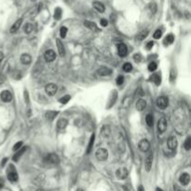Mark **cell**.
Segmentation results:
<instances>
[{"label":"cell","instance_id":"1","mask_svg":"<svg viewBox=\"0 0 191 191\" xmlns=\"http://www.w3.org/2000/svg\"><path fill=\"white\" fill-rule=\"evenodd\" d=\"M95 157L99 161H104L108 158V152L105 148H99L95 153Z\"/></svg>","mask_w":191,"mask_h":191},{"label":"cell","instance_id":"2","mask_svg":"<svg viewBox=\"0 0 191 191\" xmlns=\"http://www.w3.org/2000/svg\"><path fill=\"white\" fill-rule=\"evenodd\" d=\"M8 179L10 182H16L18 180V173H17L13 165H9L8 171Z\"/></svg>","mask_w":191,"mask_h":191},{"label":"cell","instance_id":"3","mask_svg":"<svg viewBox=\"0 0 191 191\" xmlns=\"http://www.w3.org/2000/svg\"><path fill=\"white\" fill-rule=\"evenodd\" d=\"M45 91H46V93H47L48 95H49V96H54V95L56 94V93H57L58 88L55 84L49 83L46 86Z\"/></svg>","mask_w":191,"mask_h":191},{"label":"cell","instance_id":"4","mask_svg":"<svg viewBox=\"0 0 191 191\" xmlns=\"http://www.w3.org/2000/svg\"><path fill=\"white\" fill-rule=\"evenodd\" d=\"M168 102H169V101H168L167 97L160 96V97H158V100H157V105H158V108L165 109V108H167V106H168Z\"/></svg>","mask_w":191,"mask_h":191},{"label":"cell","instance_id":"5","mask_svg":"<svg viewBox=\"0 0 191 191\" xmlns=\"http://www.w3.org/2000/svg\"><path fill=\"white\" fill-rule=\"evenodd\" d=\"M45 161L51 164H58L60 162V158L56 154H49L45 158Z\"/></svg>","mask_w":191,"mask_h":191},{"label":"cell","instance_id":"6","mask_svg":"<svg viewBox=\"0 0 191 191\" xmlns=\"http://www.w3.org/2000/svg\"><path fill=\"white\" fill-rule=\"evenodd\" d=\"M158 132H164L166 129H167V120H166L164 116H162V118H160V120H158Z\"/></svg>","mask_w":191,"mask_h":191},{"label":"cell","instance_id":"7","mask_svg":"<svg viewBox=\"0 0 191 191\" xmlns=\"http://www.w3.org/2000/svg\"><path fill=\"white\" fill-rule=\"evenodd\" d=\"M138 147H139V149L142 152H146L150 147V143L146 139H143L138 144Z\"/></svg>","mask_w":191,"mask_h":191},{"label":"cell","instance_id":"8","mask_svg":"<svg viewBox=\"0 0 191 191\" xmlns=\"http://www.w3.org/2000/svg\"><path fill=\"white\" fill-rule=\"evenodd\" d=\"M44 58H45V60L48 63L53 62L54 60H55V58H56V53H55L53 51H52V49H48V51L45 52Z\"/></svg>","mask_w":191,"mask_h":191},{"label":"cell","instance_id":"9","mask_svg":"<svg viewBox=\"0 0 191 191\" xmlns=\"http://www.w3.org/2000/svg\"><path fill=\"white\" fill-rule=\"evenodd\" d=\"M118 53L120 57H125L128 53V48L124 43H120L118 46Z\"/></svg>","mask_w":191,"mask_h":191},{"label":"cell","instance_id":"10","mask_svg":"<svg viewBox=\"0 0 191 191\" xmlns=\"http://www.w3.org/2000/svg\"><path fill=\"white\" fill-rule=\"evenodd\" d=\"M0 98L4 102H9L12 100V95L9 91H3L0 94Z\"/></svg>","mask_w":191,"mask_h":191},{"label":"cell","instance_id":"11","mask_svg":"<svg viewBox=\"0 0 191 191\" xmlns=\"http://www.w3.org/2000/svg\"><path fill=\"white\" fill-rule=\"evenodd\" d=\"M128 174H129V172H128V171H127L126 168H120L116 172V177H118V179H120V180H123V179L127 178Z\"/></svg>","mask_w":191,"mask_h":191},{"label":"cell","instance_id":"12","mask_svg":"<svg viewBox=\"0 0 191 191\" xmlns=\"http://www.w3.org/2000/svg\"><path fill=\"white\" fill-rule=\"evenodd\" d=\"M177 144H178L177 140H176V138L173 136H171L167 141L168 148H170V149H172V150H174L175 148L177 147Z\"/></svg>","mask_w":191,"mask_h":191},{"label":"cell","instance_id":"13","mask_svg":"<svg viewBox=\"0 0 191 191\" xmlns=\"http://www.w3.org/2000/svg\"><path fill=\"white\" fill-rule=\"evenodd\" d=\"M56 46H57V51L59 52L60 56L63 57V56L65 55V46L62 43V41L60 39H56Z\"/></svg>","mask_w":191,"mask_h":191},{"label":"cell","instance_id":"14","mask_svg":"<svg viewBox=\"0 0 191 191\" xmlns=\"http://www.w3.org/2000/svg\"><path fill=\"white\" fill-rule=\"evenodd\" d=\"M97 73H98L100 76H102V77H106V76L111 75V74H112V70H111V69H109L108 67L102 66V67H100V68L98 69Z\"/></svg>","mask_w":191,"mask_h":191},{"label":"cell","instance_id":"15","mask_svg":"<svg viewBox=\"0 0 191 191\" xmlns=\"http://www.w3.org/2000/svg\"><path fill=\"white\" fill-rule=\"evenodd\" d=\"M179 182L181 183L183 186H187V185H188L189 182H190V176H189L188 173H186V172L183 173V174L180 176Z\"/></svg>","mask_w":191,"mask_h":191},{"label":"cell","instance_id":"16","mask_svg":"<svg viewBox=\"0 0 191 191\" xmlns=\"http://www.w3.org/2000/svg\"><path fill=\"white\" fill-rule=\"evenodd\" d=\"M152 162H153V154L149 153L146 158V170L147 172H149L152 167Z\"/></svg>","mask_w":191,"mask_h":191},{"label":"cell","instance_id":"17","mask_svg":"<svg viewBox=\"0 0 191 191\" xmlns=\"http://www.w3.org/2000/svg\"><path fill=\"white\" fill-rule=\"evenodd\" d=\"M26 149H27V147H26V146H22L19 150H17L18 152H17V153H16L15 155H14V156H13V158H13V160H14V161H18V160H19V158H20L21 157H22L23 154L26 151Z\"/></svg>","mask_w":191,"mask_h":191},{"label":"cell","instance_id":"18","mask_svg":"<svg viewBox=\"0 0 191 191\" xmlns=\"http://www.w3.org/2000/svg\"><path fill=\"white\" fill-rule=\"evenodd\" d=\"M93 8H94L95 9H96L98 12H101V13L104 12L105 8H104V4H102L101 2H99V1H94V2L93 3Z\"/></svg>","mask_w":191,"mask_h":191},{"label":"cell","instance_id":"19","mask_svg":"<svg viewBox=\"0 0 191 191\" xmlns=\"http://www.w3.org/2000/svg\"><path fill=\"white\" fill-rule=\"evenodd\" d=\"M109 135H110V127L107 125H104L101 129V137L107 138Z\"/></svg>","mask_w":191,"mask_h":191},{"label":"cell","instance_id":"20","mask_svg":"<svg viewBox=\"0 0 191 191\" xmlns=\"http://www.w3.org/2000/svg\"><path fill=\"white\" fill-rule=\"evenodd\" d=\"M146 107V102L143 100V99H140L138 100V102H136V109L138 111H143L144 110Z\"/></svg>","mask_w":191,"mask_h":191},{"label":"cell","instance_id":"21","mask_svg":"<svg viewBox=\"0 0 191 191\" xmlns=\"http://www.w3.org/2000/svg\"><path fill=\"white\" fill-rule=\"evenodd\" d=\"M22 23H23L22 19L17 20L16 22L14 23L13 25L11 26V28H10V33H16V32L19 30V28L21 27V25H22Z\"/></svg>","mask_w":191,"mask_h":191},{"label":"cell","instance_id":"22","mask_svg":"<svg viewBox=\"0 0 191 191\" xmlns=\"http://www.w3.org/2000/svg\"><path fill=\"white\" fill-rule=\"evenodd\" d=\"M21 62H22L23 65H29V63H31V62H32L31 56L29 54H27V53L23 54L22 56H21Z\"/></svg>","mask_w":191,"mask_h":191},{"label":"cell","instance_id":"23","mask_svg":"<svg viewBox=\"0 0 191 191\" xmlns=\"http://www.w3.org/2000/svg\"><path fill=\"white\" fill-rule=\"evenodd\" d=\"M67 124H68V121H67V119H65V118H60L58 120V122H57V127H58V129L63 130V129H65V127L67 126Z\"/></svg>","mask_w":191,"mask_h":191},{"label":"cell","instance_id":"24","mask_svg":"<svg viewBox=\"0 0 191 191\" xmlns=\"http://www.w3.org/2000/svg\"><path fill=\"white\" fill-rule=\"evenodd\" d=\"M58 114H59V112H57V111H48L47 113H46V118H47V119L48 120H52V119H54L56 116H58Z\"/></svg>","mask_w":191,"mask_h":191},{"label":"cell","instance_id":"25","mask_svg":"<svg viewBox=\"0 0 191 191\" xmlns=\"http://www.w3.org/2000/svg\"><path fill=\"white\" fill-rule=\"evenodd\" d=\"M84 25L86 26L87 28H89V29L93 30V31H98L99 30L96 24H95L94 23H93V22H88V21H86V22L84 23Z\"/></svg>","mask_w":191,"mask_h":191},{"label":"cell","instance_id":"26","mask_svg":"<svg viewBox=\"0 0 191 191\" xmlns=\"http://www.w3.org/2000/svg\"><path fill=\"white\" fill-rule=\"evenodd\" d=\"M94 140H95V134L93 133V135H91V139H90L89 146H88V148H87V153L88 154H90L91 149H93V144H94Z\"/></svg>","mask_w":191,"mask_h":191},{"label":"cell","instance_id":"27","mask_svg":"<svg viewBox=\"0 0 191 191\" xmlns=\"http://www.w3.org/2000/svg\"><path fill=\"white\" fill-rule=\"evenodd\" d=\"M173 41H174V37H173L172 34H170V35H168V36L165 37L164 43L166 45H171V44L173 43Z\"/></svg>","mask_w":191,"mask_h":191},{"label":"cell","instance_id":"28","mask_svg":"<svg viewBox=\"0 0 191 191\" xmlns=\"http://www.w3.org/2000/svg\"><path fill=\"white\" fill-rule=\"evenodd\" d=\"M147 35H148V30H143L142 32H140L139 35H138L137 39L138 40H144V38L147 37Z\"/></svg>","mask_w":191,"mask_h":191},{"label":"cell","instance_id":"29","mask_svg":"<svg viewBox=\"0 0 191 191\" xmlns=\"http://www.w3.org/2000/svg\"><path fill=\"white\" fill-rule=\"evenodd\" d=\"M151 79H153L154 83L157 85V86L160 85V83H161V77H160V75H153L151 77Z\"/></svg>","mask_w":191,"mask_h":191},{"label":"cell","instance_id":"30","mask_svg":"<svg viewBox=\"0 0 191 191\" xmlns=\"http://www.w3.org/2000/svg\"><path fill=\"white\" fill-rule=\"evenodd\" d=\"M62 13H63L62 9H60V8L55 9V11H54V19L55 20H60V19H61Z\"/></svg>","mask_w":191,"mask_h":191},{"label":"cell","instance_id":"31","mask_svg":"<svg viewBox=\"0 0 191 191\" xmlns=\"http://www.w3.org/2000/svg\"><path fill=\"white\" fill-rule=\"evenodd\" d=\"M132 97H130V96H127V97H125L124 99H123V101H122V105L124 107H128L129 105H130V102H132Z\"/></svg>","mask_w":191,"mask_h":191},{"label":"cell","instance_id":"32","mask_svg":"<svg viewBox=\"0 0 191 191\" xmlns=\"http://www.w3.org/2000/svg\"><path fill=\"white\" fill-rule=\"evenodd\" d=\"M146 125L149 127H152V125H153V116H152L151 114H148L146 116Z\"/></svg>","mask_w":191,"mask_h":191},{"label":"cell","instance_id":"33","mask_svg":"<svg viewBox=\"0 0 191 191\" xmlns=\"http://www.w3.org/2000/svg\"><path fill=\"white\" fill-rule=\"evenodd\" d=\"M70 99H71V96L70 95H65L63 97H62L61 99H60V102H62V104H67L69 101H70Z\"/></svg>","mask_w":191,"mask_h":191},{"label":"cell","instance_id":"34","mask_svg":"<svg viewBox=\"0 0 191 191\" xmlns=\"http://www.w3.org/2000/svg\"><path fill=\"white\" fill-rule=\"evenodd\" d=\"M32 31H33V25H32L31 23H26L25 25H24V32H25L26 34H30Z\"/></svg>","mask_w":191,"mask_h":191},{"label":"cell","instance_id":"35","mask_svg":"<svg viewBox=\"0 0 191 191\" xmlns=\"http://www.w3.org/2000/svg\"><path fill=\"white\" fill-rule=\"evenodd\" d=\"M184 146H185L186 150H190L191 148V138L190 137H187L186 142H185V144H184Z\"/></svg>","mask_w":191,"mask_h":191},{"label":"cell","instance_id":"36","mask_svg":"<svg viewBox=\"0 0 191 191\" xmlns=\"http://www.w3.org/2000/svg\"><path fill=\"white\" fill-rule=\"evenodd\" d=\"M123 70H124L125 72H130L132 70V65H130V63H124V65H123Z\"/></svg>","mask_w":191,"mask_h":191},{"label":"cell","instance_id":"37","mask_svg":"<svg viewBox=\"0 0 191 191\" xmlns=\"http://www.w3.org/2000/svg\"><path fill=\"white\" fill-rule=\"evenodd\" d=\"M66 34H67V28L63 26L61 28V30H60V36H61L62 38H65L66 37Z\"/></svg>","mask_w":191,"mask_h":191},{"label":"cell","instance_id":"38","mask_svg":"<svg viewBox=\"0 0 191 191\" xmlns=\"http://www.w3.org/2000/svg\"><path fill=\"white\" fill-rule=\"evenodd\" d=\"M157 67H158V65H157V63H154V62H152L149 65H148V70H149L150 72H154V71H156V69H157Z\"/></svg>","mask_w":191,"mask_h":191},{"label":"cell","instance_id":"39","mask_svg":"<svg viewBox=\"0 0 191 191\" xmlns=\"http://www.w3.org/2000/svg\"><path fill=\"white\" fill-rule=\"evenodd\" d=\"M175 79H176V71L172 68L171 70V73H170V79H171L172 82H173V81L175 80Z\"/></svg>","mask_w":191,"mask_h":191},{"label":"cell","instance_id":"40","mask_svg":"<svg viewBox=\"0 0 191 191\" xmlns=\"http://www.w3.org/2000/svg\"><path fill=\"white\" fill-rule=\"evenodd\" d=\"M161 36H162V32H161V30H160V29H158V30L154 33V35H153V37H154L155 39H160V38L161 37Z\"/></svg>","mask_w":191,"mask_h":191},{"label":"cell","instance_id":"41","mask_svg":"<svg viewBox=\"0 0 191 191\" xmlns=\"http://www.w3.org/2000/svg\"><path fill=\"white\" fill-rule=\"evenodd\" d=\"M149 9L151 10V12L155 14L156 12H157V5L155 4V3H151V4L149 5Z\"/></svg>","mask_w":191,"mask_h":191},{"label":"cell","instance_id":"42","mask_svg":"<svg viewBox=\"0 0 191 191\" xmlns=\"http://www.w3.org/2000/svg\"><path fill=\"white\" fill-rule=\"evenodd\" d=\"M116 82L118 85H122L123 83H124V77L123 76H118V77L116 79Z\"/></svg>","mask_w":191,"mask_h":191},{"label":"cell","instance_id":"43","mask_svg":"<svg viewBox=\"0 0 191 191\" xmlns=\"http://www.w3.org/2000/svg\"><path fill=\"white\" fill-rule=\"evenodd\" d=\"M22 146H23V142H18V143H16L15 144H14V146H13V150H14V151L19 150Z\"/></svg>","mask_w":191,"mask_h":191},{"label":"cell","instance_id":"44","mask_svg":"<svg viewBox=\"0 0 191 191\" xmlns=\"http://www.w3.org/2000/svg\"><path fill=\"white\" fill-rule=\"evenodd\" d=\"M133 60L135 61L136 63H139V62H141L142 61V56H141L140 54H134L133 55Z\"/></svg>","mask_w":191,"mask_h":191},{"label":"cell","instance_id":"45","mask_svg":"<svg viewBox=\"0 0 191 191\" xmlns=\"http://www.w3.org/2000/svg\"><path fill=\"white\" fill-rule=\"evenodd\" d=\"M136 95H139V96H144V91L142 90V88H138L136 91Z\"/></svg>","mask_w":191,"mask_h":191},{"label":"cell","instance_id":"46","mask_svg":"<svg viewBox=\"0 0 191 191\" xmlns=\"http://www.w3.org/2000/svg\"><path fill=\"white\" fill-rule=\"evenodd\" d=\"M24 99H25L26 104H29V96H28V91H24Z\"/></svg>","mask_w":191,"mask_h":191},{"label":"cell","instance_id":"47","mask_svg":"<svg viewBox=\"0 0 191 191\" xmlns=\"http://www.w3.org/2000/svg\"><path fill=\"white\" fill-rule=\"evenodd\" d=\"M107 24H108V22L105 19H102L101 20V25L102 26L105 27V26H107Z\"/></svg>","mask_w":191,"mask_h":191},{"label":"cell","instance_id":"48","mask_svg":"<svg viewBox=\"0 0 191 191\" xmlns=\"http://www.w3.org/2000/svg\"><path fill=\"white\" fill-rule=\"evenodd\" d=\"M153 46H154V42H153V41H149V42H148V43L146 44V49H151Z\"/></svg>","mask_w":191,"mask_h":191},{"label":"cell","instance_id":"49","mask_svg":"<svg viewBox=\"0 0 191 191\" xmlns=\"http://www.w3.org/2000/svg\"><path fill=\"white\" fill-rule=\"evenodd\" d=\"M4 81H5V77H4V76L0 74V84H2L3 82H4Z\"/></svg>","mask_w":191,"mask_h":191},{"label":"cell","instance_id":"50","mask_svg":"<svg viewBox=\"0 0 191 191\" xmlns=\"http://www.w3.org/2000/svg\"><path fill=\"white\" fill-rule=\"evenodd\" d=\"M3 186H4V181H3V179L0 178V188H2Z\"/></svg>","mask_w":191,"mask_h":191},{"label":"cell","instance_id":"51","mask_svg":"<svg viewBox=\"0 0 191 191\" xmlns=\"http://www.w3.org/2000/svg\"><path fill=\"white\" fill-rule=\"evenodd\" d=\"M174 191H184L182 188H180L179 186H174Z\"/></svg>","mask_w":191,"mask_h":191},{"label":"cell","instance_id":"52","mask_svg":"<svg viewBox=\"0 0 191 191\" xmlns=\"http://www.w3.org/2000/svg\"><path fill=\"white\" fill-rule=\"evenodd\" d=\"M3 59H4V54H3L1 51H0V63L2 62V60H3Z\"/></svg>","mask_w":191,"mask_h":191},{"label":"cell","instance_id":"53","mask_svg":"<svg viewBox=\"0 0 191 191\" xmlns=\"http://www.w3.org/2000/svg\"><path fill=\"white\" fill-rule=\"evenodd\" d=\"M138 191H144V187H143L142 186H140L139 187H138Z\"/></svg>","mask_w":191,"mask_h":191},{"label":"cell","instance_id":"54","mask_svg":"<svg viewBox=\"0 0 191 191\" xmlns=\"http://www.w3.org/2000/svg\"><path fill=\"white\" fill-rule=\"evenodd\" d=\"M7 160H8V158H4V160H3V161H2V166H4V164L7 162Z\"/></svg>","mask_w":191,"mask_h":191},{"label":"cell","instance_id":"55","mask_svg":"<svg viewBox=\"0 0 191 191\" xmlns=\"http://www.w3.org/2000/svg\"><path fill=\"white\" fill-rule=\"evenodd\" d=\"M156 191H163V190H162V189H160V188H158H158H157V190H156Z\"/></svg>","mask_w":191,"mask_h":191},{"label":"cell","instance_id":"56","mask_svg":"<svg viewBox=\"0 0 191 191\" xmlns=\"http://www.w3.org/2000/svg\"><path fill=\"white\" fill-rule=\"evenodd\" d=\"M77 191H84V190H83V189H81V188H79Z\"/></svg>","mask_w":191,"mask_h":191},{"label":"cell","instance_id":"57","mask_svg":"<svg viewBox=\"0 0 191 191\" xmlns=\"http://www.w3.org/2000/svg\"><path fill=\"white\" fill-rule=\"evenodd\" d=\"M37 191H44V190L43 189H37Z\"/></svg>","mask_w":191,"mask_h":191}]
</instances>
